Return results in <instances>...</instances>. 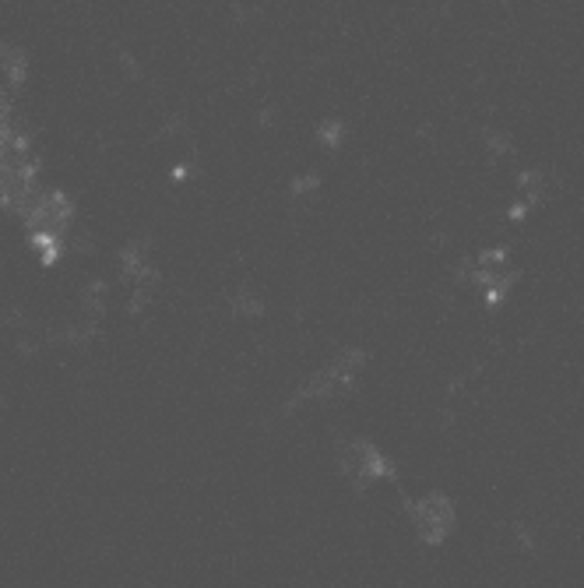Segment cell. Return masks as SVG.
<instances>
[{"label": "cell", "mask_w": 584, "mask_h": 588, "mask_svg": "<svg viewBox=\"0 0 584 588\" xmlns=\"http://www.w3.org/2000/svg\"><path fill=\"white\" fill-rule=\"evenodd\" d=\"M415 521H419V532L437 543V539H444V532L451 528L454 511H451V504H447L444 497H426V500L415 507Z\"/></svg>", "instance_id": "obj_1"}]
</instances>
